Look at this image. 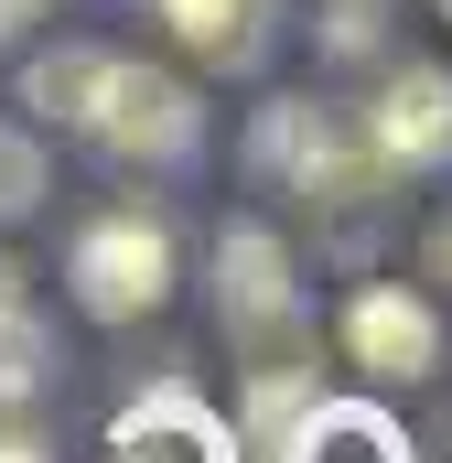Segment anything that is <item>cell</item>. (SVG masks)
<instances>
[{
	"label": "cell",
	"instance_id": "obj_1",
	"mask_svg": "<svg viewBox=\"0 0 452 463\" xmlns=\"http://www.w3.org/2000/svg\"><path fill=\"white\" fill-rule=\"evenodd\" d=\"M216 313H226L237 366H248L259 431H280V420L313 399V302H302V280H291V248L259 227V216H237V227L216 237Z\"/></svg>",
	"mask_w": 452,
	"mask_h": 463
},
{
	"label": "cell",
	"instance_id": "obj_2",
	"mask_svg": "<svg viewBox=\"0 0 452 463\" xmlns=\"http://www.w3.org/2000/svg\"><path fill=\"white\" fill-rule=\"evenodd\" d=\"M259 151L291 173V194H302V205H366V194L388 184V162H377L366 118H334V109H313V98H280L269 129H259Z\"/></svg>",
	"mask_w": 452,
	"mask_h": 463
},
{
	"label": "cell",
	"instance_id": "obj_3",
	"mask_svg": "<svg viewBox=\"0 0 452 463\" xmlns=\"http://www.w3.org/2000/svg\"><path fill=\"white\" fill-rule=\"evenodd\" d=\"M194 87L173 76V65H140V54H108V76H98V109H87V140H108L118 162H184L194 151Z\"/></svg>",
	"mask_w": 452,
	"mask_h": 463
},
{
	"label": "cell",
	"instance_id": "obj_4",
	"mask_svg": "<svg viewBox=\"0 0 452 463\" xmlns=\"http://www.w3.org/2000/svg\"><path fill=\"white\" fill-rule=\"evenodd\" d=\"M65 280H76V302H87L98 324L162 313V302H173V237H162V216H98V227L76 237Z\"/></svg>",
	"mask_w": 452,
	"mask_h": 463
},
{
	"label": "cell",
	"instance_id": "obj_5",
	"mask_svg": "<svg viewBox=\"0 0 452 463\" xmlns=\"http://www.w3.org/2000/svg\"><path fill=\"white\" fill-rule=\"evenodd\" d=\"M366 140H377L388 173L452 162V76H442V65H399V76L377 87V109H366Z\"/></svg>",
	"mask_w": 452,
	"mask_h": 463
},
{
	"label": "cell",
	"instance_id": "obj_6",
	"mask_svg": "<svg viewBox=\"0 0 452 463\" xmlns=\"http://www.w3.org/2000/svg\"><path fill=\"white\" fill-rule=\"evenodd\" d=\"M108 463H237V442H226V420L194 388H151L140 410H118Z\"/></svg>",
	"mask_w": 452,
	"mask_h": 463
},
{
	"label": "cell",
	"instance_id": "obj_7",
	"mask_svg": "<svg viewBox=\"0 0 452 463\" xmlns=\"http://www.w3.org/2000/svg\"><path fill=\"white\" fill-rule=\"evenodd\" d=\"M344 345L355 366H377V377H431L442 366V324H431V302L420 291H355V313H344Z\"/></svg>",
	"mask_w": 452,
	"mask_h": 463
},
{
	"label": "cell",
	"instance_id": "obj_8",
	"mask_svg": "<svg viewBox=\"0 0 452 463\" xmlns=\"http://www.w3.org/2000/svg\"><path fill=\"white\" fill-rule=\"evenodd\" d=\"M280 463H410V442H399V420L388 410H366V399H334V410H291L280 420Z\"/></svg>",
	"mask_w": 452,
	"mask_h": 463
},
{
	"label": "cell",
	"instance_id": "obj_9",
	"mask_svg": "<svg viewBox=\"0 0 452 463\" xmlns=\"http://www.w3.org/2000/svg\"><path fill=\"white\" fill-rule=\"evenodd\" d=\"M162 22L194 65H226V76H248L269 54V0H162Z\"/></svg>",
	"mask_w": 452,
	"mask_h": 463
},
{
	"label": "cell",
	"instance_id": "obj_10",
	"mask_svg": "<svg viewBox=\"0 0 452 463\" xmlns=\"http://www.w3.org/2000/svg\"><path fill=\"white\" fill-rule=\"evenodd\" d=\"M98 76H108V43H54V54H33V65H22V98H33L43 118H65V129H87Z\"/></svg>",
	"mask_w": 452,
	"mask_h": 463
},
{
	"label": "cell",
	"instance_id": "obj_11",
	"mask_svg": "<svg viewBox=\"0 0 452 463\" xmlns=\"http://www.w3.org/2000/svg\"><path fill=\"white\" fill-rule=\"evenodd\" d=\"M43 377H54V335L33 324V302H11L0 313V410H22Z\"/></svg>",
	"mask_w": 452,
	"mask_h": 463
},
{
	"label": "cell",
	"instance_id": "obj_12",
	"mask_svg": "<svg viewBox=\"0 0 452 463\" xmlns=\"http://www.w3.org/2000/svg\"><path fill=\"white\" fill-rule=\"evenodd\" d=\"M43 205V140L33 129H0V227H22Z\"/></svg>",
	"mask_w": 452,
	"mask_h": 463
},
{
	"label": "cell",
	"instance_id": "obj_13",
	"mask_svg": "<svg viewBox=\"0 0 452 463\" xmlns=\"http://www.w3.org/2000/svg\"><path fill=\"white\" fill-rule=\"evenodd\" d=\"M334 43H344V54H366V43H377V11H366V0H344V11H334Z\"/></svg>",
	"mask_w": 452,
	"mask_h": 463
},
{
	"label": "cell",
	"instance_id": "obj_14",
	"mask_svg": "<svg viewBox=\"0 0 452 463\" xmlns=\"http://www.w3.org/2000/svg\"><path fill=\"white\" fill-rule=\"evenodd\" d=\"M0 463H43V442H33V431H22L11 410H0Z\"/></svg>",
	"mask_w": 452,
	"mask_h": 463
},
{
	"label": "cell",
	"instance_id": "obj_15",
	"mask_svg": "<svg viewBox=\"0 0 452 463\" xmlns=\"http://www.w3.org/2000/svg\"><path fill=\"white\" fill-rule=\"evenodd\" d=\"M11 302H33V269H22V259L0 248V313H11Z\"/></svg>",
	"mask_w": 452,
	"mask_h": 463
},
{
	"label": "cell",
	"instance_id": "obj_16",
	"mask_svg": "<svg viewBox=\"0 0 452 463\" xmlns=\"http://www.w3.org/2000/svg\"><path fill=\"white\" fill-rule=\"evenodd\" d=\"M33 22H43V0H0V43H22Z\"/></svg>",
	"mask_w": 452,
	"mask_h": 463
},
{
	"label": "cell",
	"instance_id": "obj_17",
	"mask_svg": "<svg viewBox=\"0 0 452 463\" xmlns=\"http://www.w3.org/2000/svg\"><path fill=\"white\" fill-rule=\"evenodd\" d=\"M431 280H452V216L431 227Z\"/></svg>",
	"mask_w": 452,
	"mask_h": 463
},
{
	"label": "cell",
	"instance_id": "obj_18",
	"mask_svg": "<svg viewBox=\"0 0 452 463\" xmlns=\"http://www.w3.org/2000/svg\"><path fill=\"white\" fill-rule=\"evenodd\" d=\"M442 22H452V0H442Z\"/></svg>",
	"mask_w": 452,
	"mask_h": 463
}]
</instances>
